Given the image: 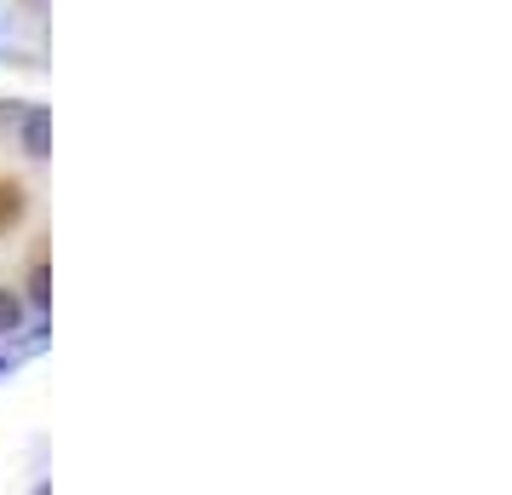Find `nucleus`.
Here are the masks:
<instances>
[{
    "label": "nucleus",
    "instance_id": "nucleus-2",
    "mask_svg": "<svg viewBox=\"0 0 512 495\" xmlns=\"http://www.w3.org/2000/svg\"><path fill=\"white\" fill-rule=\"evenodd\" d=\"M29 323V306H24V294L18 288H0V340H18Z\"/></svg>",
    "mask_w": 512,
    "mask_h": 495
},
{
    "label": "nucleus",
    "instance_id": "nucleus-3",
    "mask_svg": "<svg viewBox=\"0 0 512 495\" xmlns=\"http://www.w3.org/2000/svg\"><path fill=\"white\" fill-rule=\"evenodd\" d=\"M24 306L35 311V317H47V311H52V265H35V271H29Z\"/></svg>",
    "mask_w": 512,
    "mask_h": 495
},
{
    "label": "nucleus",
    "instance_id": "nucleus-1",
    "mask_svg": "<svg viewBox=\"0 0 512 495\" xmlns=\"http://www.w3.org/2000/svg\"><path fill=\"white\" fill-rule=\"evenodd\" d=\"M18 150H24L29 162H47L52 156V110L47 104H29L24 116H18Z\"/></svg>",
    "mask_w": 512,
    "mask_h": 495
}]
</instances>
